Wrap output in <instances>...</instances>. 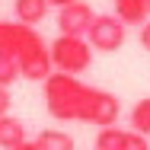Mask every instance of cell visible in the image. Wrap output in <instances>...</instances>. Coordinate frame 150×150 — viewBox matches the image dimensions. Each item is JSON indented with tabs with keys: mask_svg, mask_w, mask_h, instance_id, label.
<instances>
[{
	"mask_svg": "<svg viewBox=\"0 0 150 150\" xmlns=\"http://www.w3.org/2000/svg\"><path fill=\"white\" fill-rule=\"evenodd\" d=\"M128 38V29L115 13H105V16H96L93 19L90 32H86V42L93 45V51H102V54H112L118 51Z\"/></svg>",
	"mask_w": 150,
	"mask_h": 150,
	"instance_id": "obj_4",
	"label": "cell"
},
{
	"mask_svg": "<svg viewBox=\"0 0 150 150\" xmlns=\"http://www.w3.org/2000/svg\"><path fill=\"white\" fill-rule=\"evenodd\" d=\"M35 144H38V150H77L74 137H70L67 131H58V128H45V131H38Z\"/></svg>",
	"mask_w": 150,
	"mask_h": 150,
	"instance_id": "obj_10",
	"label": "cell"
},
{
	"mask_svg": "<svg viewBox=\"0 0 150 150\" xmlns=\"http://www.w3.org/2000/svg\"><path fill=\"white\" fill-rule=\"evenodd\" d=\"M16 150H38V144H35V141H26V144H19Z\"/></svg>",
	"mask_w": 150,
	"mask_h": 150,
	"instance_id": "obj_18",
	"label": "cell"
},
{
	"mask_svg": "<svg viewBox=\"0 0 150 150\" xmlns=\"http://www.w3.org/2000/svg\"><path fill=\"white\" fill-rule=\"evenodd\" d=\"M19 144H26V125L16 115H3L0 118V147L3 150H16Z\"/></svg>",
	"mask_w": 150,
	"mask_h": 150,
	"instance_id": "obj_9",
	"label": "cell"
},
{
	"mask_svg": "<svg viewBox=\"0 0 150 150\" xmlns=\"http://www.w3.org/2000/svg\"><path fill=\"white\" fill-rule=\"evenodd\" d=\"M121 150H150V141L144 134H137V131H128V137H125V147Z\"/></svg>",
	"mask_w": 150,
	"mask_h": 150,
	"instance_id": "obj_14",
	"label": "cell"
},
{
	"mask_svg": "<svg viewBox=\"0 0 150 150\" xmlns=\"http://www.w3.org/2000/svg\"><path fill=\"white\" fill-rule=\"evenodd\" d=\"M131 131L150 137V96H147V99H141V102L131 109Z\"/></svg>",
	"mask_w": 150,
	"mask_h": 150,
	"instance_id": "obj_12",
	"label": "cell"
},
{
	"mask_svg": "<svg viewBox=\"0 0 150 150\" xmlns=\"http://www.w3.org/2000/svg\"><path fill=\"white\" fill-rule=\"evenodd\" d=\"M48 0H13V13H16V23L23 26H38L45 16H48Z\"/></svg>",
	"mask_w": 150,
	"mask_h": 150,
	"instance_id": "obj_8",
	"label": "cell"
},
{
	"mask_svg": "<svg viewBox=\"0 0 150 150\" xmlns=\"http://www.w3.org/2000/svg\"><path fill=\"white\" fill-rule=\"evenodd\" d=\"M19 77H23L19 74V61L13 54H6V51H0V86H13Z\"/></svg>",
	"mask_w": 150,
	"mask_h": 150,
	"instance_id": "obj_13",
	"label": "cell"
},
{
	"mask_svg": "<svg viewBox=\"0 0 150 150\" xmlns=\"http://www.w3.org/2000/svg\"><path fill=\"white\" fill-rule=\"evenodd\" d=\"M125 137H128V131H121L118 125L99 128L96 131V141H93V150H121L125 147Z\"/></svg>",
	"mask_w": 150,
	"mask_h": 150,
	"instance_id": "obj_11",
	"label": "cell"
},
{
	"mask_svg": "<svg viewBox=\"0 0 150 150\" xmlns=\"http://www.w3.org/2000/svg\"><path fill=\"white\" fill-rule=\"evenodd\" d=\"M118 115H121L118 96H112V93H105V90H96V86L86 90L83 112H80V121H83V125L109 128V125H115V121H118Z\"/></svg>",
	"mask_w": 150,
	"mask_h": 150,
	"instance_id": "obj_3",
	"label": "cell"
},
{
	"mask_svg": "<svg viewBox=\"0 0 150 150\" xmlns=\"http://www.w3.org/2000/svg\"><path fill=\"white\" fill-rule=\"evenodd\" d=\"M93 19H96V13L90 10V3H83V0L58 10V29H61V35H83V38H86Z\"/></svg>",
	"mask_w": 150,
	"mask_h": 150,
	"instance_id": "obj_6",
	"label": "cell"
},
{
	"mask_svg": "<svg viewBox=\"0 0 150 150\" xmlns=\"http://www.w3.org/2000/svg\"><path fill=\"white\" fill-rule=\"evenodd\" d=\"M112 6L125 26H144L150 19V0H112Z\"/></svg>",
	"mask_w": 150,
	"mask_h": 150,
	"instance_id": "obj_7",
	"label": "cell"
},
{
	"mask_svg": "<svg viewBox=\"0 0 150 150\" xmlns=\"http://www.w3.org/2000/svg\"><path fill=\"white\" fill-rule=\"evenodd\" d=\"M10 105H13L10 86H0V118H3V115H10Z\"/></svg>",
	"mask_w": 150,
	"mask_h": 150,
	"instance_id": "obj_15",
	"label": "cell"
},
{
	"mask_svg": "<svg viewBox=\"0 0 150 150\" xmlns=\"http://www.w3.org/2000/svg\"><path fill=\"white\" fill-rule=\"evenodd\" d=\"M51 6H58V10H64V6H70V3H80V0H48Z\"/></svg>",
	"mask_w": 150,
	"mask_h": 150,
	"instance_id": "obj_17",
	"label": "cell"
},
{
	"mask_svg": "<svg viewBox=\"0 0 150 150\" xmlns=\"http://www.w3.org/2000/svg\"><path fill=\"white\" fill-rule=\"evenodd\" d=\"M16 61H19V74H23L26 80H35V83H38V80L45 83V80L54 74V64H51V48H48L42 38H38V42H32V45H29V48H26Z\"/></svg>",
	"mask_w": 150,
	"mask_h": 150,
	"instance_id": "obj_5",
	"label": "cell"
},
{
	"mask_svg": "<svg viewBox=\"0 0 150 150\" xmlns=\"http://www.w3.org/2000/svg\"><path fill=\"white\" fill-rule=\"evenodd\" d=\"M86 90H90V86H86V83H80L77 77L54 70V74H51V77L42 83L45 105H48V115H51V118H58V121H80Z\"/></svg>",
	"mask_w": 150,
	"mask_h": 150,
	"instance_id": "obj_1",
	"label": "cell"
},
{
	"mask_svg": "<svg viewBox=\"0 0 150 150\" xmlns=\"http://www.w3.org/2000/svg\"><path fill=\"white\" fill-rule=\"evenodd\" d=\"M48 48H51V64L61 74L80 77L83 70H90V64H93V45L83 35H58Z\"/></svg>",
	"mask_w": 150,
	"mask_h": 150,
	"instance_id": "obj_2",
	"label": "cell"
},
{
	"mask_svg": "<svg viewBox=\"0 0 150 150\" xmlns=\"http://www.w3.org/2000/svg\"><path fill=\"white\" fill-rule=\"evenodd\" d=\"M137 38H141V45H144V48L150 51V19L144 23V26H141V32H137Z\"/></svg>",
	"mask_w": 150,
	"mask_h": 150,
	"instance_id": "obj_16",
	"label": "cell"
}]
</instances>
